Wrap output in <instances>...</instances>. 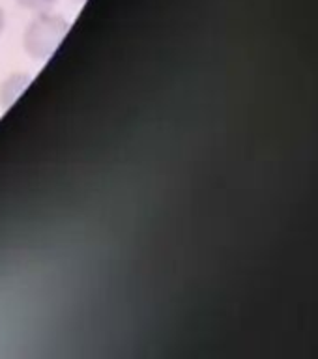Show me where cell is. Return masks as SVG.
Returning <instances> with one entry per match:
<instances>
[{
	"mask_svg": "<svg viewBox=\"0 0 318 359\" xmlns=\"http://www.w3.org/2000/svg\"><path fill=\"white\" fill-rule=\"evenodd\" d=\"M75 2H84V0H75Z\"/></svg>",
	"mask_w": 318,
	"mask_h": 359,
	"instance_id": "4",
	"label": "cell"
},
{
	"mask_svg": "<svg viewBox=\"0 0 318 359\" xmlns=\"http://www.w3.org/2000/svg\"><path fill=\"white\" fill-rule=\"evenodd\" d=\"M4 25H6V17H4V10L0 8V32L4 30Z\"/></svg>",
	"mask_w": 318,
	"mask_h": 359,
	"instance_id": "3",
	"label": "cell"
},
{
	"mask_svg": "<svg viewBox=\"0 0 318 359\" xmlns=\"http://www.w3.org/2000/svg\"><path fill=\"white\" fill-rule=\"evenodd\" d=\"M15 2L21 6L22 10L36 11V13L49 11L56 4V0H15Z\"/></svg>",
	"mask_w": 318,
	"mask_h": 359,
	"instance_id": "2",
	"label": "cell"
},
{
	"mask_svg": "<svg viewBox=\"0 0 318 359\" xmlns=\"http://www.w3.org/2000/svg\"><path fill=\"white\" fill-rule=\"evenodd\" d=\"M67 30H69V22L64 17L58 13H51V11H41L27 27L25 49L28 55L38 60L49 58L58 49Z\"/></svg>",
	"mask_w": 318,
	"mask_h": 359,
	"instance_id": "1",
	"label": "cell"
}]
</instances>
